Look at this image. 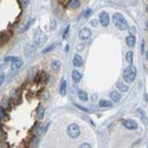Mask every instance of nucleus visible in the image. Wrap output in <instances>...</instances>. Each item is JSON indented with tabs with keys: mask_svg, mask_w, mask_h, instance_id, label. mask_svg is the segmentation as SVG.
<instances>
[{
	"mask_svg": "<svg viewBox=\"0 0 148 148\" xmlns=\"http://www.w3.org/2000/svg\"><path fill=\"white\" fill-rule=\"evenodd\" d=\"M113 21H114L115 26H116L118 30H121V31L126 30L128 27L127 21H126V19L123 18V16H122L121 13H114V16H113Z\"/></svg>",
	"mask_w": 148,
	"mask_h": 148,
	"instance_id": "obj_1",
	"label": "nucleus"
},
{
	"mask_svg": "<svg viewBox=\"0 0 148 148\" xmlns=\"http://www.w3.org/2000/svg\"><path fill=\"white\" fill-rule=\"evenodd\" d=\"M135 76H136V68L133 65H129L127 69L123 71V79L128 83H132L135 79Z\"/></svg>",
	"mask_w": 148,
	"mask_h": 148,
	"instance_id": "obj_2",
	"label": "nucleus"
},
{
	"mask_svg": "<svg viewBox=\"0 0 148 148\" xmlns=\"http://www.w3.org/2000/svg\"><path fill=\"white\" fill-rule=\"evenodd\" d=\"M79 127L77 124H70L69 127H68V134H69V136L71 138H78L79 136Z\"/></svg>",
	"mask_w": 148,
	"mask_h": 148,
	"instance_id": "obj_3",
	"label": "nucleus"
},
{
	"mask_svg": "<svg viewBox=\"0 0 148 148\" xmlns=\"http://www.w3.org/2000/svg\"><path fill=\"white\" fill-rule=\"evenodd\" d=\"M100 23L102 26H108V24H109V14L107 13V12H101L100 14Z\"/></svg>",
	"mask_w": 148,
	"mask_h": 148,
	"instance_id": "obj_4",
	"label": "nucleus"
},
{
	"mask_svg": "<svg viewBox=\"0 0 148 148\" xmlns=\"http://www.w3.org/2000/svg\"><path fill=\"white\" fill-rule=\"evenodd\" d=\"M123 127H126L127 129H136L138 128V123L133 120H123L122 121Z\"/></svg>",
	"mask_w": 148,
	"mask_h": 148,
	"instance_id": "obj_5",
	"label": "nucleus"
},
{
	"mask_svg": "<svg viewBox=\"0 0 148 148\" xmlns=\"http://www.w3.org/2000/svg\"><path fill=\"white\" fill-rule=\"evenodd\" d=\"M90 36H91V31H90L89 29H87V27L82 29L81 32H79V38L81 39H88Z\"/></svg>",
	"mask_w": 148,
	"mask_h": 148,
	"instance_id": "obj_6",
	"label": "nucleus"
},
{
	"mask_svg": "<svg viewBox=\"0 0 148 148\" xmlns=\"http://www.w3.org/2000/svg\"><path fill=\"white\" fill-rule=\"evenodd\" d=\"M126 42H127V45L129 48H134L135 46V42H136V38H135V36L130 34V36H128L126 38Z\"/></svg>",
	"mask_w": 148,
	"mask_h": 148,
	"instance_id": "obj_7",
	"label": "nucleus"
},
{
	"mask_svg": "<svg viewBox=\"0 0 148 148\" xmlns=\"http://www.w3.org/2000/svg\"><path fill=\"white\" fill-rule=\"evenodd\" d=\"M74 65L76 68H78V66H82L83 65V58L79 56V55H75L74 57Z\"/></svg>",
	"mask_w": 148,
	"mask_h": 148,
	"instance_id": "obj_8",
	"label": "nucleus"
},
{
	"mask_svg": "<svg viewBox=\"0 0 148 148\" xmlns=\"http://www.w3.org/2000/svg\"><path fill=\"white\" fill-rule=\"evenodd\" d=\"M21 65H23V60L21 59H14L13 60V63H12V70H19L21 68Z\"/></svg>",
	"mask_w": 148,
	"mask_h": 148,
	"instance_id": "obj_9",
	"label": "nucleus"
},
{
	"mask_svg": "<svg viewBox=\"0 0 148 148\" xmlns=\"http://www.w3.org/2000/svg\"><path fill=\"white\" fill-rule=\"evenodd\" d=\"M72 79H74L75 83H78L79 81L82 79V74L79 72L78 70H74V72H72Z\"/></svg>",
	"mask_w": 148,
	"mask_h": 148,
	"instance_id": "obj_10",
	"label": "nucleus"
},
{
	"mask_svg": "<svg viewBox=\"0 0 148 148\" xmlns=\"http://www.w3.org/2000/svg\"><path fill=\"white\" fill-rule=\"evenodd\" d=\"M110 100L113 102H118L121 100V95L117 91H113V92H110Z\"/></svg>",
	"mask_w": 148,
	"mask_h": 148,
	"instance_id": "obj_11",
	"label": "nucleus"
},
{
	"mask_svg": "<svg viewBox=\"0 0 148 148\" xmlns=\"http://www.w3.org/2000/svg\"><path fill=\"white\" fill-rule=\"evenodd\" d=\"M59 94L62 96H64L66 94V81L63 79L62 81V83H60V88H59Z\"/></svg>",
	"mask_w": 148,
	"mask_h": 148,
	"instance_id": "obj_12",
	"label": "nucleus"
},
{
	"mask_svg": "<svg viewBox=\"0 0 148 148\" xmlns=\"http://www.w3.org/2000/svg\"><path fill=\"white\" fill-rule=\"evenodd\" d=\"M44 114H45V108L43 106H39L38 107V110H37V117L39 120H42L44 117Z\"/></svg>",
	"mask_w": 148,
	"mask_h": 148,
	"instance_id": "obj_13",
	"label": "nucleus"
},
{
	"mask_svg": "<svg viewBox=\"0 0 148 148\" xmlns=\"http://www.w3.org/2000/svg\"><path fill=\"white\" fill-rule=\"evenodd\" d=\"M60 66H62V64H60V62L59 60H57V59H55V60H52V63H51V68H52V70H59L60 69Z\"/></svg>",
	"mask_w": 148,
	"mask_h": 148,
	"instance_id": "obj_14",
	"label": "nucleus"
},
{
	"mask_svg": "<svg viewBox=\"0 0 148 148\" xmlns=\"http://www.w3.org/2000/svg\"><path fill=\"white\" fill-rule=\"evenodd\" d=\"M79 5H81L79 0H70L69 1V7H71V8H78Z\"/></svg>",
	"mask_w": 148,
	"mask_h": 148,
	"instance_id": "obj_15",
	"label": "nucleus"
},
{
	"mask_svg": "<svg viewBox=\"0 0 148 148\" xmlns=\"http://www.w3.org/2000/svg\"><path fill=\"white\" fill-rule=\"evenodd\" d=\"M1 108L2 109H8L10 108V100L8 98H4L1 102Z\"/></svg>",
	"mask_w": 148,
	"mask_h": 148,
	"instance_id": "obj_16",
	"label": "nucleus"
},
{
	"mask_svg": "<svg viewBox=\"0 0 148 148\" xmlns=\"http://www.w3.org/2000/svg\"><path fill=\"white\" fill-rule=\"evenodd\" d=\"M100 107L101 108H104V107H111V102L110 101H107V100H102L100 101Z\"/></svg>",
	"mask_w": 148,
	"mask_h": 148,
	"instance_id": "obj_17",
	"label": "nucleus"
},
{
	"mask_svg": "<svg viewBox=\"0 0 148 148\" xmlns=\"http://www.w3.org/2000/svg\"><path fill=\"white\" fill-rule=\"evenodd\" d=\"M78 98L82 101H87L88 100V95H87V92L85 91H83V90H81L78 92Z\"/></svg>",
	"mask_w": 148,
	"mask_h": 148,
	"instance_id": "obj_18",
	"label": "nucleus"
},
{
	"mask_svg": "<svg viewBox=\"0 0 148 148\" xmlns=\"http://www.w3.org/2000/svg\"><path fill=\"white\" fill-rule=\"evenodd\" d=\"M133 51H128L127 52V56H126V60H127L129 64H132L133 63Z\"/></svg>",
	"mask_w": 148,
	"mask_h": 148,
	"instance_id": "obj_19",
	"label": "nucleus"
},
{
	"mask_svg": "<svg viewBox=\"0 0 148 148\" xmlns=\"http://www.w3.org/2000/svg\"><path fill=\"white\" fill-rule=\"evenodd\" d=\"M59 46V43H55V44H52V45H50L49 48H46L45 50H44V52H49V51H51V50H53V49L58 48Z\"/></svg>",
	"mask_w": 148,
	"mask_h": 148,
	"instance_id": "obj_20",
	"label": "nucleus"
},
{
	"mask_svg": "<svg viewBox=\"0 0 148 148\" xmlns=\"http://www.w3.org/2000/svg\"><path fill=\"white\" fill-rule=\"evenodd\" d=\"M117 88H118V89L121 90V91H123V92H126V91H128V89H129V88H128L127 85L122 84V83H117Z\"/></svg>",
	"mask_w": 148,
	"mask_h": 148,
	"instance_id": "obj_21",
	"label": "nucleus"
},
{
	"mask_svg": "<svg viewBox=\"0 0 148 148\" xmlns=\"http://www.w3.org/2000/svg\"><path fill=\"white\" fill-rule=\"evenodd\" d=\"M33 20H34V19H31V20L29 21V23H27V24H26V25H25V26H24V27H21V29H20V31H21V32H24V31H25V30H27L29 27L31 26V24H32V21H33Z\"/></svg>",
	"mask_w": 148,
	"mask_h": 148,
	"instance_id": "obj_22",
	"label": "nucleus"
},
{
	"mask_svg": "<svg viewBox=\"0 0 148 148\" xmlns=\"http://www.w3.org/2000/svg\"><path fill=\"white\" fill-rule=\"evenodd\" d=\"M91 13H92V12H91V10H87L84 13H83V16H84V18L87 19V18H89V17L91 16Z\"/></svg>",
	"mask_w": 148,
	"mask_h": 148,
	"instance_id": "obj_23",
	"label": "nucleus"
},
{
	"mask_svg": "<svg viewBox=\"0 0 148 148\" xmlns=\"http://www.w3.org/2000/svg\"><path fill=\"white\" fill-rule=\"evenodd\" d=\"M69 30H70V26H66V29H65V31H64L63 38H66V37H68V33H69Z\"/></svg>",
	"mask_w": 148,
	"mask_h": 148,
	"instance_id": "obj_24",
	"label": "nucleus"
},
{
	"mask_svg": "<svg viewBox=\"0 0 148 148\" xmlns=\"http://www.w3.org/2000/svg\"><path fill=\"white\" fill-rule=\"evenodd\" d=\"M2 118H5V113H4L2 108H0V120H2Z\"/></svg>",
	"mask_w": 148,
	"mask_h": 148,
	"instance_id": "obj_25",
	"label": "nucleus"
},
{
	"mask_svg": "<svg viewBox=\"0 0 148 148\" xmlns=\"http://www.w3.org/2000/svg\"><path fill=\"white\" fill-rule=\"evenodd\" d=\"M79 147H81V148H90L91 146H90L89 143H83V145H81Z\"/></svg>",
	"mask_w": 148,
	"mask_h": 148,
	"instance_id": "obj_26",
	"label": "nucleus"
},
{
	"mask_svg": "<svg viewBox=\"0 0 148 148\" xmlns=\"http://www.w3.org/2000/svg\"><path fill=\"white\" fill-rule=\"evenodd\" d=\"M14 59H16V57H12V56H10V57H6V62H10V60H12V62H13V60H14Z\"/></svg>",
	"mask_w": 148,
	"mask_h": 148,
	"instance_id": "obj_27",
	"label": "nucleus"
},
{
	"mask_svg": "<svg viewBox=\"0 0 148 148\" xmlns=\"http://www.w3.org/2000/svg\"><path fill=\"white\" fill-rule=\"evenodd\" d=\"M4 79H5V76H4V75H0V85L4 83Z\"/></svg>",
	"mask_w": 148,
	"mask_h": 148,
	"instance_id": "obj_28",
	"label": "nucleus"
},
{
	"mask_svg": "<svg viewBox=\"0 0 148 148\" xmlns=\"http://www.w3.org/2000/svg\"><path fill=\"white\" fill-rule=\"evenodd\" d=\"M90 24H91L92 26H96V25H97V20H96V19H92V20L90 21Z\"/></svg>",
	"mask_w": 148,
	"mask_h": 148,
	"instance_id": "obj_29",
	"label": "nucleus"
},
{
	"mask_svg": "<svg viewBox=\"0 0 148 148\" xmlns=\"http://www.w3.org/2000/svg\"><path fill=\"white\" fill-rule=\"evenodd\" d=\"M129 31H130V33H132V34H134V33H135V31H136V29H135V27H130V29H129Z\"/></svg>",
	"mask_w": 148,
	"mask_h": 148,
	"instance_id": "obj_30",
	"label": "nucleus"
},
{
	"mask_svg": "<svg viewBox=\"0 0 148 148\" xmlns=\"http://www.w3.org/2000/svg\"><path fill=\"white\" fill-rule=\"evenodd\" d=\"M29 1H30V0H24V1H23V6H24V7L27 6L29 5Z\"/></svg>",
	"mask_w": 148,
	"mask_h": 148,
	"instance_id": "obj_31",
	"label": "nucleus"
},
{
	"mask_svg": "<svg viewBox=\"0 0 148 148\" xmlns=\"http://www.w3.org/2000/svg\"><path fill=\"white\" fill-rule=\"evenodd\" d=\"M51 23H52V24H51V30H53V29H55V19H52Z\"/></svg>",
	"mask_w": 148,
	"mask_h": 148,
	"instance_id": "obj_32",
	"label": "nucleus"
},
{
	"mask_svg": "<svg viewBox=\"0 0 148 148\" xmlns=\"http://www.w3.org/2000/svg\"><path fill=\"white\" fill-rule=\"evenodd\" d=\"M92 101H96V95H92Z\"/></svg>",
	"mask_w": 148,
	"mask_h": 148,
	"instance_id": "obj_33",
	"label": "nucleus"
},
{
	"mask_svg": "<svg viewBox=\"0 0 148 148\" xmlns=\"http://www.w3.org/2000/svg\"><path fill=\"white\" fill-rule=\"evenodd\" d=\"M2 136H4V134H2V132L0 130V138H2Z\"/></svg>",
	"mask_w": 148,
	"mask_h": 148,
	"instance_id": "obj_34",
	"label": "nucleus"
},
{
	"mask_svg": "<svg viewBox=\"0 0 148 148\" xmlns=\"http://www.w3.org/2000/svg\"><path fill=\"white\" fill-rule=\"evenodd\" d=\"M59 1H60V2H64V1H66V0H59Z\"/></svg>",
	"mask_w": 148,
	"mask_h": 148,
	"instance_id": "obj_35",
	"label": "nucleus"
},
{
	"mask_svg": "<svg viewBox=\"0 0 148 148\" xmlns=\"http://www.w3.org/2000/svg\"><path fill=\"white\" fill-rule=\"evenodd\" d=\"M147 59H148V52H147Z\"/></svg>",
	"mask_w": 148,
	"mask_h": 148,
	"instance_id": "obj_36",
	"label": "nucleus"
},
{
	"mask_svg": "<svg viewBox=\"0 0 148 148\" xmlns=\"http://www.w3.org/2000/svg\"><path fill=\"white\" fill-rule=\"evenodd\" d=\"M147 12H148V6H147Z\"/></svg>",
	"mask_w": 148,
	"mask_h": 148,
	"instance_id": "obj_37",
	"label": "nucleus"
},
{
	"mask_svg": "<svg viewBox=\"0 0 148 148\" xmlns=\"http://www.w3.org/2000/svg\"><path fill=\"white\" fill-rule=\"evenodd\" d=\"M147 27H148V21H147Z\"/></svg>",
	"mask_w": 148,
	"mask_h": 148,
	"instance_id": "obj_38",
	"label": "nucleus"
}]
</instances>
